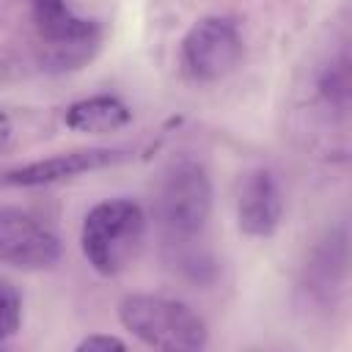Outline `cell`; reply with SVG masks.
Returning a JSON list of instances; mask_svg holds the SVG:
<instances>
[{
	"mask_svg": "<svg viewBox=\"0 0 352 352\" xmlns=\"http://www.w3.org/2000/svg\"><path fill=\"white\" fill-rule=\"evenodd\" d=\"M146 236V212L138 201L110 198L88 209L80 228V248L94 272L113 278L140 253Z\"/></svg>",
	"mask_w": 352,
	"mask_h": 352,
	"instance_id": "6da1fadb",
	"label": "cell"
},
{
	"mask_svg": "<svg viewBox=\"0 0 352 352\" xmlns=\"http://www.w3.org/2000/svg\"><path fill=\"white\" fill-rule=\"evenodd\" d=\"M124 330L140 338L146 346L165 352L204 349L209 341L206 322L182 300L162 294H129L118 305Z\"/></svg>",
	"mask_w": 352,
	"mask_h": 352,
	"instance_id": "7a4b0ae2",
	"label": "cell"
},
{
	"mask_svg": "<svg viewBox=\"0 0 352 352\" xmlns=\"http://www.w3.org/2000/svg\"><path fill=\"white\" fill-rule=\"evenodd\" d=\"M242 36L228 16H204L182 38L179 63L192 82H217L242 60Z\"/></svg>",
	"mask_w": 352,
	"mask_h": 352,
	"instance_id": "3957f363",
	"label": "cell"
},
{
	"mask_svg": "<svg viewBox=\"0 0 352 352\" xmlns=\"http://www.w3.org/2000/svg\"><path fill=\"white\" fill-rule=\"evenodd\" d=\"M160 223L170 236H195L212 212V182L198 162H176L157 195Z\"/></svg>",
	"mask_w": 352,
	"mask_h": 352,
	"instance_id": "277c9868",
	"label": "cell"
},
{
	"mask_svg": "<svg viewBox=\"0 0 352 352\" xmlns=\"http://www.w3.org/2000/svg\"><path fill=\"white\" fill-rule=\"evenodd\" d=\"M33 22L58 66L82 63L99 44V25L80 16L66 0H33Z\"/></svg>",
	"mask_w": 352,
	"mask_h": 352,
	"instance_id": "5b68a950",
	"label": "cell"
},
{
	"mask_svg": "<svg viewBox=\"0 0 352 352\" xmlns=\"http://www.w3.org/2000/svg\"><path fill=\"white\" fill-rule=\"evenodd\" d=\"M60 239L30 212L0 206V261L16 270H47L60 258Z\"/></svg>",
	"mask_w": 352,
	"mask_h": 352,
	"instance_id": "8992f818",
	"label": "cell"
},
{
	"mask_svg": "<svg viewBox=\"0 0 352 352\" xmlns=\"http://www.w3.org/2000/svg\"><path fill=\"white\" fill-rule=\"evenodd\" d=\"M129 157V148H107V146H94V148H74L63 151L47 160H36L28 165H16L0 173V184L8 187H44V184H58L107 165H116Z\"/></svg>",
	"mask_w": 352,
	"mask_h": 352,
	"instance_id": "52a82bcc",
	"label": "cell"
},
{
	"mask_svg": "<svg viewBox=\"0 0 352 352\" xmlns=\"http://www.w3.org/2000/svg\"><path fill=\"white\" fill-rule=\"evenodd\" d=\"M236 220L248 236H272L283 220V192L270 168H253L236 198Z\"/></svg>",
	"mask_w": 352,
	"mask_h": 352,
	"instance_id": "ba28073f",
	"label": "cell"
},
{
	"mask_svg": "<svg viewBox=\"0 0 352 352\" xmlns=\"http://www.w3.org/2000/svg\"><path fill=\"white\" fill-rule=\"evenodd\" d=\"M63 121L74 132L104 135V132L124 129L132 121V110L118 96L96 94V96H85V99L72 102L63 113Z\"/></svg>",
	"mask_w": 352,
	"mask_h": 352,
	"instance_id": "9c48e42d",
	"label": "cell"
},
{
	"mask_svg": "<svg viewBox=\"0 0 352 352\" xmlns=\"http://www.w3.org/2000/svg\"><path fill=\"white\" fill-rule=\"evenodd\" d=\"M22 324V294L6 278H0V344L16 336Z\"/></svg>",
	"mask_w": 352,
	"mask_h": 352,
	"instance_id": "30bf717a",
	"label": "cell"
},
{
	"mask_svg": "<svg viewBox=\"0 0 352 352\" xmlns=\"http://www.w3.org/2000/svg\"><path fill=\"white\" fill-rule=\"evenodd\" d=\"M110 349H126V341L104 333H94L77 344V352H110Z\"/></svg>",
	"mask_w": 352,
	"mask_h": 352,
	"instance_id": "8fae6325",
	"label": "cell"
},
{
	"mask_svg": "<svg viewBox=\"0 0 352 352\" xmlns=\"http://www.w3.org/2000/svg\"><path fill=\"white\" fill-rule=\"evenodd\" d=\"M11 140V118L0 110V148H6Z\"/></svg>",
	"mask_w": 352,
	"mask_h": 352,
	"instance_id": "7c38bea8",
	"label": "cell"
}]
</instances>
